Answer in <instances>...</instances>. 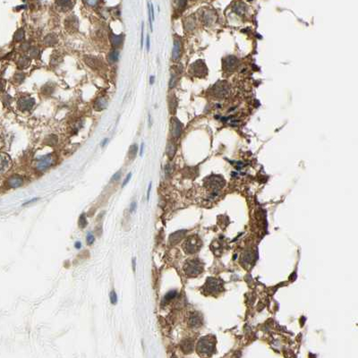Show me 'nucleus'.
Returning a JSON list of instances; mask_svg holds the SVG:
<instances>
[{"label": "nucleus", "instance_id": "obj_42", "mask_svg": "<svg viewBox=\"0 0 358 358\" xmlns=\"http://www.w3.org/2000/svg\"><path fill=\"white\" fill-rule=\"evenodd\" d=\"M135 209H136V202H135V201H132L131 206H130V211H131V212L134 211Z\"/></svg>", "mask_w": 358, "mask_h": 358}, {"label": "nucleus", "instance_id": "obj_30", "mask_svg": "<svg viewBox=\"0 0 358 358\" xmlns=\"http://www.w3.org/2000/svg\"><path fill=\"white\" fill-rule=\"evenodd\" d=\"M177 76L175 74L171 75V79H170V82H169L170 88H173V87H175V85H176V83H177Z\"/></svg>", "mask_w": 358, "mask_h": 358}, {"label": "nucleus", "instance_id": "obj_10", "mask_svg": "<svg viewBox=\"0 0 358 358\" xmlns=\"http://www.w3.org/2000/svg\"><path fill=\"white\" fill-rule=\"evenodd\" d=\"M7 185L11 188H17L22 185V177L18 175H14L7 180Z\"/></svg>", "mask_w": 358, "mask_h": 358}, {"label": "nucleus", "instance_id": "obj_47", "mask_svg": "<svg viewBox=\"0 0 358 358\" xmlns=\"http://www.w3.org/2000/svg\"><path fill=\"white\" fill-rule=\"evenodd\" d=\"M75 248H81V243L80 242H76L75 243Z\"/></svg>", "mask_w": 358, "mask_h": 358}, {"label": "nucleus", "instance_id": "obj_37", "mask_svg": "<svg viewBox=\"0 0 358 358\" xmlns=\"http://www.w3.org/2000/svg\"><path fill=\"white\" fill-rule=\"evenodd\" d=\"M14 79H15V81H17L18 83H22L23 80H24V75L23 74H17V75H15V76H14Z\"/></svg>", "mask_w": 358, "mask_h": 358}, {"label": "nucleus", "instance_id": "obj_36", "mask_svg": "<svg viewBox=\"0 0 358 358\" xmlns=\"http://www.w3.org/2000/svg\"><path fill=\"white\" fill-rule=\"evenodd\" d=\"M93 242H94V236H93L92 234L89 233L88 236H87V243H88V245H92Z\"/></svg>", "mask_w": 358, "mask_h": 358}, {"label": "nucleus", "instance_id": "obj_27", "mask_svg": "<svg viewBox=\"0 0 358 358\" xmlns=\"http://www.w3.org/2000/svg\"><path fill=\"white\" fill-rule=\"evenodd\" d=\"M29 55H30V57H37L39 55V50L38 47H32L30 48V50H29Z\"/></svg>", "mask_w": 358, "mask_h": 358}, {"label": "nucleus", "instance_id": "obj_32", "mask_svg": "<svg viewBox=\"0 0 358 358\" xmlns=\"http://www.w3.org/2000/svg\"><path fill=\"white\" fill-rule=\"evenodd\" d=\"M11 100H12V98L10 97L9 95H8V94L5 95V96L3 97V103L5 104L6 106H7V107H9V106H10V102H11Z\"/></svg>", "mask_w": 358, "mask_h": 358}, {"label": "nucleus", "instance_id": "obj_50", "mask_svg": "<svg viewBox=\"0 0 358 358\" xmlns=\"http://www.w3.org/2000/svg\"><path fill=\"white\" fill-rule=\"evenodd\" d=\"M132 268H133V271L135 270V263H134V259L132 260Z\"/></svg>", "mask_w": 358, "mask_h": 358}, {"label": "nucleus", "instance_id": "obj_3", "mask_svg": "<svg viewBox=\"0 0 358 358\" xmlns=\"http://www.w3.org/2000/svg\"><path fill=\"white\" fill-rule=\"evenodd\" d=\"M201 246V242L197 236H190L184 244V250L187 254H195Z\"/></svg>", "mask_w": 358, "mask_h": 358}, {"label": "nucleus", "instance_id": "obj_33", "mask_svg": "<svg viewBox=\"0 0 358 358\" xmlns=\"http://www.w3.org/2000/svg\"><path fill=\"white\" fill-rule=\"evenodd\" d=\"M53 90H54V88L50 89V87L47 86V85H45V86L42 88V92H43L44 94H51V93L53 92Z\"/></svg>", "mask_w": 358, "mask_h": 358}, {"label": "nucleus", "instance_id": "obj_45", "mask_svg": "<svg viewBox=\"0 0 358 358\" xmlns=\"http://www.w3.org/2000/svg\"><path fill=\"white\" fill-rule=\"evenodd\" d=\"M108 138H106V139H105V140H104V141L101 142V146H102V147H104V146L107 144V142H108Z\"/></svg>", "mask_w": 358, "mask_h": 358}, {"label": "nucleus", "instance_id": "obj_29", "mask_svg": "<svg viewBox=\"0 0 358 358\" xmlns=\"http://www.w3.org/2000/svg\"><path fill=\"white\" fill-rule=\"evenodd\" d=\"M79 225L81 227H84L87 225V220H86V217H85L84 214H82L79 218Z\"/></svg>", "mask_w": 358, "mask_h": 358}, {"label": "nucleus", "instance_id": "obj_2", "mask_svg": "<svg viewBox=\"0 0 358 358\" xmlns=\"http://www.w3.org/2000/svg\"><path fill=\"white\" fill-rule=\"evenodd\" d=\"M214 350V343L209 337L200 339L197 344V351L201 356H209Z\"/></svg>", "mask_w": 358, "mask_h": 358}, {"label": "nucleus", "instance_id": "obj_9", "mask_svg": "<svg viewBox=\"0 0 358 358\" xmlns=\"http://www.w3.org/2000/svg\"><path fill=\"white\" fill-rule=\"evenodd\" d=\"M0 160H1V164H0V165H1V173L4 174V173H6V172L11 168L12 162H11L9 156L6 155V154H5V153H2V154H1Z\"/></svg>", "mask_w": 358, "mask_h": 358}, {"label": "nucleus", "instance_id": "obj_11", "mask_svg": "<svg viewBox=\"0 0 358 358\" xmlns=\"http://www.w3.org/2000/svg\"><path fill=\"white\" fill-rule=\"evenodd\" d=\"M78 19L75 16H70L66 21V26L67 30H77L78 28Z\"/></svg>", "mask_w": 358, "mask_h": 358}, {"label": "nucleus", "instance_id": "obj_16", "mask_svg": "<svg viewBox=\"0 0 358 358\" xmlns=\"http://www.w3.org/2000/svg\"><path fill=\"white\" fill-rule=\"evenodd\" d=\"M185 231H178V232L174 233L173 235L170 236V243L176 244V243L179 242V241L181 240V238L185 236Z\"/></svg>", "mask_w": 358, "mask_h": 358}, {"label": "nucleus", "instance_id": "obj_31", "mask_svg": "<svg viewBox=\"0 0 358 358\" xmlns=\"http://www.w3.org/2000/svg\"><path fill=\"white\" fill-rule=\"evenodd\" d=\"M175 295H176V292L175 291H170V292H169L166 295H165V297H164V301L165 302H168V301H170L174 296H175Z\"/></svg>", "mask_w": 358, "mask_h": 358}, {"label": "nucleus", "instance_id": "obj_40", "mask_svg": "<svg viewBox=\"0 0 358 358\" xmlns=\"http://www.w3.org/2000/svg\"><path fill=\"white\" fill-rule=\"evenodd\" d=\"M143 27H144V24L143 22L141 23V47H143Z\"/></svg>", "mask_w": 358, "mask_h": 358}, {"label": "nucleus", "instance_id": "obj_14", "mask_svg": "<svg viewBox=\"0 0 358 358\" xmlns=\"http://www.w3.org/2000/svg\"><path fill=\"white\" fill-rule=\"evenodd\" d=\"M236 59L234 57H229L226 58L225 60V69L228 70V71H232L235 67H236Z\"/></svg>", "mask_w": 358, "mask_h": 358}, {"label": "nucleus", "instance_id": "obj_38", "mask_svg": "<svg viewBox=\"0 0 358 358\" xmlns=\"http://www.w3.org/2000/svg\"><path fill=\"white\" fill-rule=\"evenodd\" d=\"M131 177H132V173H129L127 176H126V177H125V179L124 180V182H123L122 184V186L124 187V186H125L126 185V184L130 181V179H131Z\"/></svg>", "mask_w": 358, "mask_h": 358}, {"label": "nucleus", "instance_id": "obj_17", "mask_svg": "<svg viewBox=\"0 0 358 358\" xmlns=\"http://www.w3.org/2000/svg\"><path fill=\"white\" fill-rule=\"evenodd\" d=\"M85 62L88 66L92 68H96L100 65V60L95 57H85Z\"/></svg>", "mask_w": 358, "mask_h": 358}, {"label": "nucleus", "instance_id": "obj_35", "mask_svg": "<svg viewBox=\"0 0 358 358\" xmlns=\"http://www.w3.org/2000/svg\"><path fill=\"white\" fill-rule=\"evenodd\" d=\"M148 12H149V22H150V25H151V29L152 30V15H151V3L148 2Z\"/></svg>", "mask_w": 358, "mask_h": 358}, {"label": "nucleus", "instance_id": "obj_12", "mask_svg": "<svg viewBox=\"0 0 358 358\" xmlns=\"http://www.w3.org/2000/svg\"><path fill=\"white\" fill-rule=\"evenodd\" d=\"M181 53V42L180 40L176 39L174 41V47H173V52H172V57L174 60H177L180 57Z\"/></svg>", "mask_w": 358, "mask_h": 358}, {"label": "nucleus", "instance_id": "obj_7", "mask_svg": "<svg viewBox=\"0 0 358 358\" xmlns=\"http://www.w3.org/2000/svg\"><path fill=\"white\" fill-rule=\"evenodd\" d=\"M220 287H221L220 283L215 279H209L205 284V286H204V289L210 294L218 293V291L220 289Z\"/></svg>", "mask_w": 358, "mask_h": 358}, {"label": "nucleus", "instance_id": "obj_26", "mask_svg": "<svg viewBox=\"0 0 358 358\" xmlns=\"http://www.w3.org/2000/svg\"><path fill=\"white\" fill-rule=\"evenodd\" d=\"M14 39L16 41H21L22 39L24 38V31L22 29H19L18 31H16V32L14 33Z\"/></svg>", "mask_w": 358, "mask_h": 358}, {"label": "nucleus", "instance_id": "obj_34", "mask_svg": "<svg viewBox=\"0 0 358 358\" xmlns=\"http://www.w3.org/2000/svg\"><path fill=\"white\" fill-rule=\"evenodd\" d=\"M110 301H111V303H113V304H116L117 303V296H116V294L115 291H111V293H110Z\"/></svg>", "mask_w": 358, "mask_h": 358}, {"label": "nucleus", "instance_id": "obj_46", "mask_svg": "<svg viewBox=\"0 0 358 358\" xmlns=\"http://www.w3.org/2000/svg\"><path fill=\"white\" fill-rule=\"evenodd\" d=\"M37 200H38V198H34V199H32V200H31V201H27V202H26V203H24V204H23V205H26V204H29V203H31V202H32V201H37Z\"/></svg>", "mask_w": 358, "mask_h": 358}, {"label": "nucleus", "instance_id": "obj_24", "mask_svg": "<svg viewBox=\"0 0 358 358\" xmlns=\"http://www.w3.org/2000/svg\"><path fill=\"white\" fill-rule=\"evenodd\" d=\"M137 151H138V146H137V144H132V146L130 147L129 152H128V156H129V158H130L131 160L134 159V157L136 156Z\"/></svg>", "mask_w": 358, "mask_h": 358}, {"label": "nucleus", "instance_id": "obj_48", "mask_svg": "<svg viewBox=\"0 0 358 358\" xmlns=\"http://www.w3.org/2000/svg\"><path fill=\"white\" fill-rule=\"evenodd\" d=\"M143 146H144V144H143V142L141 143V151H140V155H142V151H143Z\"/></svg>", "mask_w": 358, "mask_h": 358}, {"label": "nucleus", "instance_id": "obj_49", "mask_svg": "<svg viewBox=\"0 0 358 358\" xmlns=\"http://www.w3.org/2000/svg\"><path fill=\"white\" fill-rule=\"evenodd\" d=\"M86 3H87V4H89V5H93V6L97 4V2H96V1H93V2H86Z\"/></svg>", "mask_w": 358, "mask_h": 358}, {"label": "nucleus", "instance_id": "obj_20", "mask_svg": "<svg viewBox=\"0 0 358 358\" xmlns=\"http://www.w3.org/2000/svg\"><path fill=\"white\" fill-rule=\"evenodd\" d=\"M181 348L184 350V352L185 353H190L193 348V342L190 341V340H185L182 343L181 345Z\"/></svg>", "mask_w": 358, "mask_h": 358}, {"label": "nucleus", "instance_id": "obj_23", "mask_svg": "<svg viewBox=\"0 0 358 358\" xmlns=\"http://www.w3.org/2000/svg\"><path fill=\"white\" fill-rule=\"evenodd\" d=\"M108 60L109 62L111 63H115L118 60V57H119V52L117 50H112L109 54H108Z\"/></svg>", "mask_w": 358, "mask_h": 358}, {"label": "nucleus", "instance_id": "obj_41", "mask_svg": "<svg viewBox=\"0 0 358 358\" xmlns=\"http://www.w3.org/2000/svg\"><path fill=\"white\" fill-rule=\"evenodd\" d=\"M146 49H147V51L150 50V38H149V35L146 38Z\"/></svg>", "mask_w": 358, "mask_h": 358}, {"label": "nucleus", "instance_id": "obj_15", "mask_svg": "<svg viewBox=\"0 0 358 358\" xmlns=\"http://www.w3.org/2000/svg\"><path fill=\"white\" fill-rule=\"evenodd\" d=\"M123 39H124V35L123 34H121V35L112 34L110 36V41H111V43H112V45H113L114 47H118V46L121 45Z\"/></svg>", "mask_w": 358, "mask_h": 358}, {"label": "nucleus", "instance_id": "obj_5", "mask_svg": "<svg viewBox=\"0 0 358 358\" xmlns=\"http://www.w3.org/2000/svg\"><path fill=\"white\" fill-rule=\"evenodd\" d=\"M35 100L31 97H23L18 100V108L22 110H30L34 106Z\"/></svg>", "mask_w": 358, "mask_h": 358}, {"label": "nucleus", "instance_id": "obj_28", "mask_svg": "<svg viewBox=\"0 0 358 358\" xmlns=\"http://www.w3.org/2000/svg\"><path fill=\"white\" fill-rule=\"evenodd\" d=\"M174 102H177V100H176V98L173 96V99H170L169 100V108L171 113L175 112V110L177 108V104H174Z\"/></svg>", "mask_w": 358, "mask_h": 358}, {"label": "nucleus", "instance_id": "obj_4", "mask_svg": "<svg viewBox=\"0 0 358 358\" xmlns=\"http://www.w3.org/2000/svg\"><path fill=\"white\" fill-rule=\"evenodd\" d=\"M53 163V158L51 155H47L42 157L41 159H39L38 162L36 164V169L39 171H44L47 168H49Z\"/></svg>", "mask_w": 358, "mask_h": 358}, {"label": "nucleus", "instance_id": "obj_8", "mask_svg": "<svg viewBox=\"0 0 358 358\" xmlns=\"http://www.w3.org/2000/svg\"><path fill=\"white\" fill-rule=\"evenodd\" d=\"M182 131V124L178 119L173 117L171 118V132L175 138H178Z\"/></svg>", "mask_w": 358, "mask_h": 358}, {"label": "nucleus", "instance_id": "obj_6", "mask_svg": "<svg viewBox=\"0 0 358 358\" xmlns=\"http://www.w3.org/2000/svg\"><path fill=\"white\" fill-rule=\"evenodd\" d=\"M192 72L196 76H204L207 74V68L202 61H197L192 66Z\"/></svg>", "mask_w": 358, "mask_h": 358}, {"label": "nucleus", "instance_id": "obj_13", "mask_svg": "<svg viewBox=\"0 0 358 358\" xmlns=\"http://www.w3.org/2000/svg\"><path fill=\"white\" fill-rule=\"evenodd\" d=\"M107 105H108L107 99L105 97H100L95 100L94 108L96 110H103L104 108H106Z\"/></svg>", "mask_w": 358, "mask_h": 358}, {"label": "nucleus", "instance_id": "obj_44", "mask_svg": "<svg viewBox=\"0 0 358 358\" xmlns=\"http://www.w3.org/2000/svg\"><path fill=\"white\" fill-rule=\"evenodd\" d=\"M154 80H155V76L151 75V78H150V83H151V84H153V83H154Z\"/></svg>", "mask_w": 358, "mask_h": 358}, {"label": "nucleus", "instance_id": "obj_22", "mask_svg": "<svg viewBox=\"0 0 358 358\" xmlns=\"http://www.w3.org/2000/svg\"><path fill=\"white\" fill-rule=\"evenodd\" d=\"M57 6H59V7H61L62 9L68 10L73 6V5L75 3L71 2V1H57Z\"/></svg>", "mask_w": 358, "mask_h": 358}, {"label": "nucleus", "instance_id": "obj_21", "mask_svg": "<svg viewBox=\"0 0 358 358\" xmlns=\"http://www.w3.org/2000/svg\"><path fill=\"white\" fill-rule=\"evenodd\" d=\"M44 41L47 45H55L57 43V38L55 34H48L45 37Z\"/></svg>", "mask_w": 358, "mask_h": 358}, {"label": "nucleus", "instance_id": "obj_43", "mask_svg": "<svg viewBox=\"0 0 358 358\" xmlns=\"http://www.w3.org/2000/svg\"><path fill=\"white\" fill-rule=\"evenodd\" d=\"M151 183H150V185H149V188H148V191H147V200H149V199H150V193H151Z\"/></svg>", "mask_w": 358, "mask_h": 358}, {"label": "nucleus", "instance_id": "obj_39", "mask_svg": "<svg viewBox=\"0 0 358 358\" xmlns=\"http://www.w3.org/2000/svg\"><path fill=\"white\" fill-rule=\"evenodd\" d=\"M120 176H121V172L120 171H118V172H116L115 175H114L113 177H112V178H111V181H117L118 179L120 178Z\"/></svg>", "mask_w": 358, "mask_h": 358}, {"label": "nucleus", "instance_id": "obj_19", "mask_svg": "<svg viewBox=\"0 0 358 358\" xmlns=\"http://www.w3.org/2000/svg\"><path fill=\"white\" fill-rule=\"evenodd\" d=\"M166 153L167 155L169 157L170 159H172L176 153V145L174 144V142H171L169 141L167 145V149H166Z\"/></svg>", "mask_w": 358, "mask_h": 358}, {"label": "nucleus", "instance_id": "obj_1", "mask_svg": "<svg viewBox=\"0 0 358 358\" xmlns=\"http://www.w3.org/2000/svg\"><path fill=\"white\" fill-rule=\"evenodd\" d=\"M202 263L198 259H191L185 264V272L189 277H196L202 271Z\"/></svg>", "mask_w": 358, "mask_h": 358}, {"label": "nucleus", "instance_id": "obj_18", "mask_svg": "<svg viewBox=\"0 0 358 358\" xmlns=\"http://www.w3.org/2000/svg\"><path fill=\"white\" fill-rule=\"evenodd\" d=\"M189 324L190 326L192 327H199L201 325V320H200V317L198 315H196L195 313L192 314L189 318Z\"/></svg>", "mask_w": 358, "mask_h": 358}, {"label": "nucleus", "instance_id": "obj_25", "mask_svg": "<svg viewBox=\"0 0 358 358\" xmlns=\"http://www.w3.org/2000/svg\"><path fill=\"white\" fill-rule=\"evenodd\" d=\"M30 64V60H29L27 57H22L18 61V66L20 68H26Z\"/></svg>", "mask_w": 358, "mask_h": 358}]
</instances>
